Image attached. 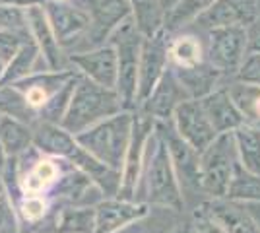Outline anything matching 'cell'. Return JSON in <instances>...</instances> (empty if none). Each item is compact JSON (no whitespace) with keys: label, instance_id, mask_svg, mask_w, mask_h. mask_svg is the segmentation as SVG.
Here are the masks:
<instances>
[{"label":"cell","instance_id":"cell-18","mask_svg":"<svg viewBox=\"0 0 260 233\" xmlns=\"http://www.w3.org/2000/svg\"><path fill=\"white\" fill-rule=\"evenodd\" d=\"M76 76L78 72L74 68L60 70V72L43 70V72H33L31 76L23 78V80L16 82V84H10V86H14L18 91H22L27 105L35 113H39L45 107V103L51 99L56 91H60L72 78Z\"/></svg>","mask_w":260,"mask_h":233},{"label":"cell","instance_id":"cell-22","mask_svg":"<svg viewBox=\"0 0 260 233\" xmlns=\"http://www.w3.org/2000/svg\"><path fill=\"white\" fill-rule=\"evenodd\" d=\"M200 103L217 134L233 132L241 124H245V117L237 109L235 101L231 99L225 86H219L216 91L200 99Z\"/></svg>","mask_w":260,"mask_h":233},{"label":"cell","instance_id":"cell-30","mask_svg":"<svg viewBox=\"0 0 260 233\" xmlns=\"http://www.w3.org/2000/svg\"><path fill=\"white\" fill-rule=\"evenodd\" d=\"M231 99L235 101L237 109L245 117V122L258 124L260 122V86L243 84L237 80H231L228 86Z\"/></svg>","mask_w":260,"mask_h":233},{"label":"cell","instance_id":"cell-45","mask_svg":"<svg viewBox=\"0 0 260 233\" xmlns=\"http://www.w3.org/2000/svg\"><path fill=\"white\" fill-rule=\"evenodd\" d=\"M190 229H192V227H190L188 223H179L171 233H190Z\"/></svg>","mask_w":260,"mask_h":233},{"label":"cell","instance_id":"cell-23","mask_svg":"<svg viewBox=\"0 0 260 233\" xmlns=\"http://www.w3.org/2000/svg\"><path fill=\"white\" fill-rule=\"evenodd\" d=\"M132 10V22L142 37H152L165 29L167 14L177 0H128Z\"/></svg>","mask_w":260,"mask_h":233},{"label":"cell","instance_id":"cell-37","mask_svg":"<svg viewBox=\"0 0 260 233\" xmlns=\"http://www.w3.org/2000/svg\"><path fill=\"white\" fill-rule=\"evenodd\" d=\"M0 233H20L14 200L6 190L0 192Z\"/></svg>","mask_w":260,"mask_h":233},{"label":"cell","instance_id":"cell-34","mask_svg":"<svg viewBox=\"0 0 260 233\" xmlns=\"http://www.w3.org/2000/svg\"><path fill=\"white\" fill-rule=\"evenodd\" d=\"M216 0H177L171 12L167 14L165 29L173 34L175 29L183 27L186 23L196 22L204 12L214 4Z\"/></svg>","mask_w":260,"mask_h":233},{"label":"cell","instance_id":"cell-41","mask_svg":"<svg viewBox=\"0 0 260 233\" xmlns=\"http://www.w3.org/2000/svg\"><path fill=\"white\" fill-rule=\"evenodd\" d=\"M192 225H194L196 233H225L216 222H212L210 218L196 214V212H192Z\"/></svg>","mask_w":260,"mask_h":233},{"label":"cell","instance_id":"cell-17","mask_svg":"<svg viewBox=\"0 0 260 233\" xmlns=\"http://www.w3.org/2000/svg\"><path fill=\"white\" fill-rule=\"evenodd\" d=\"M258 0H216L194 23L204 29L241 25L249 27L258 18Z\"/></svg>","mask_w":260,"mask_h":233},{"label":"cell","instance_id":"cell-44","mask_svg":"<svg viewBox=\"0 0 260 233\" xmlns=\"http://www.w3.org/2000/svg\"><path fill=\"white\" fill-rule=\"evenodd\" d=\"M243 204V202H241ZM247 212H249L250 216H252V220L256 222V225L260 227V202H247V204H243Z\"/></svg>","mask_w":260,"mask_h":233},{"label":"cell","instance_id":"cell-12","mask_svg":"<svg viewBox=\"0 0 260 233\" xmlns=\"http://www.w3.org/2000/svg\"><path fill=\"white\" fill-rule=\"evenodd\" d=\"M47 20L51 23L56 41L60 43L62 49H72L76 51L80 41L84 39L87 27H89V16L86 10L76 6L72 0L70 2H56L49 0L43 6Z\"/></svg>","mask_w":260,"mask_h":233},{"label":"cell","instance_id":"cell-29","mask_svg":"<svg viewBox=\"0 0 260 233\" xmlns=\"http://www.w3.org/2000/svg\"><path fill=\"white\" fill-rule=\"evenodd\" d=\"M169 60L175 68H194L206 60V51L194 35H181L171 39Z\"/></svg>","mask_w":260,"mask_h":233},{"label":"cell","instance_id":"cell-35","mask_svg":"<svg viewBox=\"0 0 260 233\" xmlns=\"http://www.w3.org/2000/svg\"><path fill=\"white\" fill-rule=\"evenodd\" d=\"M78 78H80V72H78L76 78H72V80L66 84L64 88L60 89V91H56L53 97L45 103L43 109L37 113V115H39V121L53 122V124H60V121H62V117H64L66 109H68V105H70V99H72V93H74V88H76Z\"/></svg>","mask_w":260,"mask_h":233},{"label":"cell","instance_id":"cell-39","mask_svg":"<svg viewBox=\"0 0 260 233\" xmlns=\"http://www.w3.org/2000/svg\"><path fill=\"white\" fill-rule=\"evenodd\" d=\"M27 35L8 34V31H0V60L4 62V66H8L14 56L18 55V51L22 49L23 41ZM6 70V68H4Z\"/></svg>","mask_w":260,"mask_h":233},{"label":"cell","instance_id":"cell-48","mask_svg":"<svg viewBox=\"0 0 260 233\" xmlns=\"http://www.w3.org/2000/svg\"><path fill=\"white\" fill-rule=\"evenodd\" d=\"M254 126H256V128H258V130H260V122H258V124H254Z\"/></svg>","mask_w":260,"mask_h":233},{"label":"cell","instance_id":"cell-7","mask_svg":"<svg viewBox=\"0 0 260 233\" xmlns=\"http://www.w3.org/2000/svg\"><path fill=\"white\" fill-rule=\"evenodd\" d=\"M76 6L87 12L89 27L84 39L80 41L76 51H89L107 45L111 35L117 31V27L132 18L128 0H72Z\"/></svg>","mask_w":260,"mask_h":233},{"label":"cell","instance_id":"cell-40","mask_svg":"<svg viewBox=\"0 0 260 233\" xmlns=\"http://www.w3.org/2000/svg\"><path fill=\"white\" fill-rule=\"evenodd\" d=\"M20 212L27 222H39L47 214V200L41 194L35 196H23L20 202Z\"/></svg>","mask_w":260,"mask_h":233},{"label":"cell","instance_id":"cell-5","mask_svg":"<svg viewBox=\"0 0 260 233\" xmlns=\"http://www.w3.org/2000/svg\"><path fill=\"white\" fill-rule=\"evenodd\" d=\"M111 45L117 51L119 60V78H117V93L124 111H136L138 107V74H140V55L144 37L136 29L132 18L117 27L111 35Z\"/></svg>","mask_w":260,"mask_h":233},{"label":"cell","instance_id":"cell-4","mask_svg":"<svg viewBox=\"0 0 260 233\" xmlns=\"http://www.w3.org/2000/svg\"><path fill=\"white\" fill-rule=\"evenodd\" d=\"M132 122L134 111H122L78 134L76 140L101 163L115 171H122L124 155L132 136Z\"/></svg>","mask_w":260,"mask_h":233},{"label":"cell","instance_id":"cell-21","mask_svg":"<svg viewBox=\"0 0 260 233\" xmlns=\"http://www.w3.org/2000/svg\"><path fill=\"white\" fill-rule=\"evenodd\" d=\"M54 198L60 200L62 206H95L105 196L84 171L72 167L68 173H62L56 181Z\"/></svg>","mask_w":260,"mask_h":233},{"label":"cell","instance_id":"cell-36","mask_svg":"<svg viewBox=\"0 0 260 233\" xmlns=\"http://www.w3.org/2000/svg\"><path fill=\"white\" fill-rule=\"evenodd\" d=\"M0 31H8V34H18V35H29L27 10L0 4Z\"/></svg>","mask_w":260,"mask_h":233},{"label":"cell","instance_id":"cell-26","mask_svg":"<svg viewBox=\"0 0 260 233\" xmlns=\"http://www.w3.org/2000/svg\"><path fill=\"white\" fill-rule=\"evenodd\" d=\"M54 233H95V206H60Z\"/></svg>","mask_w":260,"mask_h":233},{"label":"cell","instance_id":"cell-25","mask_svg":"<svg viewBox=\"0 0 260 233\" xmlns=\"http://www.w3.org/2000/svg\"><path fill=\"white\" fill-rule=\"evenodd\" d=\"M0 144L6 157H20L33 148V128L18 119L0 115Z\"/></svg>","mask_w":260,"mask_h":233},{"label":"cell","instance_id":"cell-8","mask_svg":"<svg viewBox=\"0 0 260 233\" xmlns=\"http://www.w3.org/2000/svg\"><path fill=\"white\" fill-rule=\"evenodd\" d=\"M249 53L247 27L229 25L208 31L206 62H210L223 78L237 76L239 68Z\"/></svg>","mask_w":260,"mask_h":233},{"label":"cell","instance_id":"cell-38","mask_svg":"<svg viewBox=\"0 0 260 233\" xmlns=\"http://www.w3.org/2000/svg\"><path fill=\"white\" fill-rule=\"evenodd\" d=\"M235 80L243 84L260 86V53H247Z\"/></svg>","mask_w":260,"mask_h":233},{"label":"cell","instance_id":"cell-1","mask_svg":"<svg viewBox=\"0 0 260 233\" xmlns=\"http://www.w3.org/2000/svg\"><path fill=\"white\" fill-rule=\"evenodd\" d=\"M33 128V148L43 155L64 159L66 163L84 171L87 177L98 185L105 198L119 196L120 171H115L95 159L86 148L78 144L76 136L66 132L60 124L37 121L31 124Z\"/></svg>","mask_w":260,"mask_h":233},{"label":"cell","instance_id":"cell-42","mask_svg":"<svg viewBox=\"0 0 260 233\" xmlns=\"http://www.w3.org/2000/svg\"><path fill=\"white\" fill-rule=\"evenodd\" d=\"M247 39H249V53H260V14L247 27Z\"/></svg>","mask_w":260,"mask_h":233},{"label":"cell","instance_id":"cell-19","mask_svg":"<svg viewBox=\"0 0 260 233\" xmlns=\"http://www.w3.org/2000/svg\"><path fill=\"white\" fill-rule=\"evenodd\" d=\"M152 206L134 202V200L103 198L95 204V233H115L126 227L128 223L138 222L148 216Z\"/></svg>","mask_w":260,"mask_h":233},{"label":"cell","instance_id":"cell-33","mask_svg":"<svg viewBox=\"0 0 260 233\" xmlns=\"http://www.w3.org/2000/svg\"><path fill=\"white\" fill-rule=\"evenodd\" d=\"M0 115L18 119V121L29 124V126L33 122L39 121L37 113L27 105L23 93L18 91L14 86H0Z\"/></svg>","mask_w":260,"mask_h":233},{"label":"cell","instance_id":"cell-43","mask_svg":"<svg viewBox=\"0 0 260 233\" xmlns=\"http://www.w3.org/2000/svg\"><path fill=\"white\" fill-rule=\"evenodd\" d=\"M49 0H0V4L6 6H14V8H22V10H29L35 6H45Z\"/></svg>","mask_w":260,"mask_h":233},{"label":"cell","instance_id":"cell-3","mask_svg":"<svg viewBox=\"0 0 260 233\" xmlns=\"http://www.w3.org/2000/svg\"><path fill=\"white\" fill-rule=\"evenodd\" d=\"M122 111L124 107L117 89L103 88L80 74L60 126L72 136H78L87 128L95 126L98 122L115 117Z\"/></svg>","mask_w":260,"mask_h":233},{"label":"cell","instance_id":"cell-9","mask_svg":"<svg viewBox=\"0 0 260 233\" xmlns=\"http://www.w3.org/2000/svg\"><path fill=\"white\" fill-rule=\"evenodd\" d=\"M157 132L163 136L171 161H173L175 173L181 185V192L186 196L204 194L202 192V179H200V154L190 144H186L179 132L175 130L173 119L165 122H155Z\"/></svg>","mask_w":260,"mask_h":233},{"label":"cell","instance_id":"cell-2","mask_svg":"<svg viewBox=\"0 0 260 233\" xmlns=\"http://www.w3.org/2000/svg\"><path fill=\"white\" fill-rule=\"evenodd\" d=\"M140 179L144 185V194L138 198V202L183 214L184 198L181 192V185H179V179L175 173L167 144H165L161 134L157 132V128L153 130V134L148 140V146H146Z\"/></svg>","mask_w":260,"mask_h":233},{"label":"cell","instance_id":"cell-20","mask_svg":"<svg viewBox=\"0 0 260 233\" xmlns=\"http://www.w3.org/2000/svg\"><path fill=\"white\" fill-rule=\"evenodd\" d=\"M27 23H29V34L35 39V43L39 47V53H41V58L47 64V70L60 72V70L72 68L68 62V55L54 37L43 6H35V8L27 10Z\"/></svg>","mask_w":260,"mask_h":233},{"label":"cell","instance_id":"cell-46","mask_svg":"<svg viewBox=\"0 0 260 233\" xmlns=\"http://www.w3.org/2000/svg\"><path fill=\"white\" fill-rule=\"evenodd\" d=\"M4 62H2V60H0V80H2V74H4Z\"/></svg>","mask_w":260,"mask_h":233},{"label":"cell","instance_id":"cell-31","mask_svg":"<svg viewBox=\"0 0 260 233\" xmlns=\"http://www.w3.org/2000/svg\"><path fill=\"white\" fill-rule=\"evenodd\" d=\"M179 225V214L167 208H155L150 210L148 216H144L138 222L128 223L115 233H171Z\"/></svg>","mask_w":260,"mask_h":233},{"label":"cell","instance_id":"cell-15","mask_svg":"<svg viewBox=\"0 0 260 233\" xmlns=\"http://www.w3.org/2000/svg\"><path fill=\"white\" fill-rule=\"evenodd\" d=\"M192 212L210 218L225 233H260V227L241 202L228 198H204L196 204Z\"/></svg>","mask_w":260,"mask_h":233},{"label":"cell","instance_id":"cell-47","mask_svg":"<svg viewBox=\"0 0 260 233\" xmlns=\"http://www.w3.org/2000/svg\"><path fill=\"white\" fill-rule=\"evenodd\" d=\"M4 190V183H2V177H0V192Z\"/></svg>","mask_w":260,"mask_h":233},{"label":"cell","instance_id":"cell-28","mask_svg":"<svg viewBox=\"0 0 260 233\" xmlns=\"http://www.w3.org/2000/svg\"><path fill=\"white\" fill-rule=\"evenodd\" d=\"M41 58V53H39V47L35 43V39L31 37V34L25 37L22 49L18 51V55L12 58L8 62V66L2 74V80H0V86H10V84H16L23 78L31 76L33 68H35V62Z\"/></svg>","mask_w":260,"mask_h":233},{"label":"cell","instance_id":"cell-6","mask_svg":"<svg viewBox=\"0 0 260 233\" xmlns=\"http://www.w3.org/2000/svg\"><path fill=\"white\" fill-rule=\"evenodd\" d=\"M239 163L233 132L219 134L204 154H200V179L204 198H225L229 181Z\"/></svg>","mask_w":260,"mask_h":233},{"label":"cell","instance_id":"cell-24","mask_svg":"<svg viewBox=\"0 0 260 233\" xmlns=\"http://www.w3.org/2000/svg\"><path fill=\"white\" fill-rule=\"evenodd\" d=\"M175 74L183 84L188 99H204L212 91L219 88V82L223 80L221 72H217L210 62H202L194 68H175Z\"/></svg>","mask_w":260,"mask_h":233},{"label":"cell","instance_id":"cell-10","mask_svg":"<svg viewBox=\"0 0 260 233\" xmlns=\"http://www.w3.org/2000/svg\"><path fill=\"white\" fill-rule=\"evenodd\" d=\"M153 130H155V121H153L152 117L144 115L142 111H134L132 136H130L128 150H126L122 171H120L119 198L134 200V196H136V190H138L142 177V167H144L146 146H148V140L153 134Z\"/></svg>","mask_w":260,"mask_h":233},{"label":"cell","instance_id":"cell-14","mask_svg":"<svg viewBox=\"0 0 260 233\" xmlns=\"http://www.w3.org/2000/svg\"><path fill=\"white\" fill-rule=\"evenodd\" d=\"M68 62L87 80L95 82L103 88L117 89L119 60H117V51L111 43L98 49H89V51L68 53Z\"/></svg>","mask_w":260,"mask_h":233},{"label":"cell","instance_id":"cell-16","mask_svg":"<svg viewBox=\"0 0 260 233\" xmlns=\"http://www.w3.org/2000/svg\"><path fill=\"white\" fill-rule=\"evenodd\" d=\"M186 99H188V95L184 91L183 84L179 82L173 66H169L159 80V84L152 91V95L144 101L136 111H142L144 115L152 117L155 122H165L173 119L175 109Z\"/></svg>","mask_w":260,"mask_h":233},{"label":"cell","instance_id":"cell-27","mask_svg":"<svg viewBox=\"0 0 260 233\" xmlns=\"http://www.w3.org/2000/svg\"><path fill=\"white\" fill-rule=\"evenodd\" d=\"M235 148H237L239 163L247 171L260 175V130L254 124H241L237 130H233Z\"/></svg>","mask_w":260,"mask_h":233},{"label":"cell","instance_id":"cell-32","mask_svg":"<svg viewBox=\"0 0 260 233\" xmlns=\"http://www.w3.org/2000/svg\"><path fill=\"white\" fill-rule=\"evenodd\" d=\"M228 200L233 202H260V175L247 171L245 167L237 163L233 177L229 181V189L225 194Z\"/></svg>","mask_w":260,"mask_h":233},{"label":"cell","instance_id":"cell-13","mask_svg":"<svg viewBox=\"0 0 260 233\" xmlns=\"http://www.w3.org/2000/svg\"><path fill=\"white\" fill-rule=\"evenodd\" d=\"M175 130L186 144H190L198 154H204L219 134L214 130L208 115L202 109L200 99L183 101L173 113Z\"/></svg>","mask_w":260,"mask_h":233},{"label":"cell","instance_id":"cell-11","mask_svg":"<svg viewBox=\"0 0 260 233\" xmlns=\"http://www.w3.org/2000/svg\"><path fill=\"white\" fill-rule=\"evenodd\" d=\"M169 45H171V34L167 29L157 31L152 37H144L140 55V74H138V107L152 95V91L159 84L163 74L171 66Z\"/></svg>","mask_w":260,"mask_h":233}]
</instances>
